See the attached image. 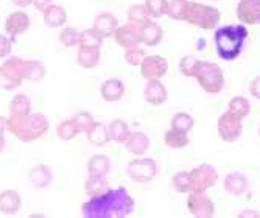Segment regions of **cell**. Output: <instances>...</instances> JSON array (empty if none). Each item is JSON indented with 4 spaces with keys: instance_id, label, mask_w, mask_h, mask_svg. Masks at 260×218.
I'll use <instances>...</instances> for the list:
<instances>
[{
    "instance_id": "cell-1",
    "label": "cell",
    "mask_w": 260,
    "mask_h": 218,
    "mask_svg": "<svg viewBox=\"0 0 260 218\" xmlns=\"http://www.w3.org/2000/svg\"><path fill=\"white\" fill-rule=\"evenodd\" d=\"M134 209V200L126 189H108L102 195L90 198L83 204L81 212L89 218H108V216H126Z\"/></svg>"
},
{
    "instance_id": "cell-2",
    "label": "cell",
    "mask_w": 260,
    "mask_h": 218,
    "mask_svg": "<svg viewBox=\"0 0 260 218\" xmlns=\"http://www.w3.org/2000/svg\"><path fill=\"white\" fill-rule=\"evenodd\" d=\"M249 32L245 25H224L215 30L214 42L217 55L223 61H234L242 55Z\"/></svg>"
},
{
    "instance_id": "cell-3",
    "label": "cell",
    "mask_w": 260,
    "mask_h": 218,
    "mask_svg": "<svg viewBox=\"0 0 260 218\" xmlns=\"http://www.w3.org/2000/svg\"><path fill=\"white\" fill-rule=\"evenodd\" d=\"M49 130V120L44 114L10 115L7 118V131L23 143H31L42 137Z\"/></svg>"
},
{
    "instance_id": "cell-4",
    "label": "cell",
    "mask_w": 260,
    "mask_h": 218,
    "mask_svg": "<svg viewBox=\"0 0 260 218\" xmlns=\"http://www.w3.org/2000/svg\"><path fill=\"white\" fill-rule=\"evenodd\" d=\"M200 87L210 95H215L223 90L224 87V74L218 64L210 61H201L198 72L195 75Z\"/></svg>"
},
{
    "instance_id": "cell-5",
    "label": "cell",
    "mask_w": 260,
    "mask_h": 218,
    "mask_svg": "<svg viewBox=\"0 0 260 218\" xmlns=\"http://www.w3.org/2000/svg\"><path fill=\"white\" fill-rule=\"evenodd\" d=\"M220 20H221V13L218 8L212 5L192 2L185 22L201 30H215Z\"/></svg>"
},
{
    "instance_id": "cell-6",
    "label": "cell",
    "mask_w": 260,
    "mask_h": 218,
    "mask_svg": "<svg viewBox=\"0 0 260 218\" xmlns=\"http://www.w3.org/2000/svg\"><path fill=\"white\" fill-rule=\"evenodd\" d=\"M23 64H25V59L19 56H11L0 66V87L5 90L17 89L22 81L25 80V77H23Z\"/></svg>"
},
{
    "instance_id": "cell-7",
    "label": "cell",
    "mask_w": 260,
    "mask_h": 218,
    "mask_svg": "<svg viewBox=\"0 0 260 218\" xmlns=\"http://www.w3.org/2000/svg\"><path fill=\"white\" fill-rule=\"evenodd\" d=\"M126 173L134 182H151L157 175V164L153 158H137L128 164Z\"/></svg>"
},
{
    "instance_id": "cell-8",
    "label": "cell",
    "mask_w": 260,
    "mask_h": 218,
    "mask_svg": "<svg viewBox=\"0 0 260 218\" xmlns=\"http://www.w3.org/2000/svg\"><path fill=\"white\" fill-rule=\"evenodd\" d=\"M239 115L232 114L231 111H224L217 122V130H218V136L221 137L223 142L226 143H234L237 142L243 133V123Z\"/></svg>"
},
{
    "instance_id": "cell-9",
    "label": "cell",
    "mask_w": 260,
    "mask_h": 218,
    "mask_svg": "<svg viewBox=\"0 0 260 218\" xmlns=\"http://www.w3.org/2000/svg\"><path fill=\"white\" fill-rule=\"evenodd\" d=\"M217 179H218V172L210 164L204 162L190 170L192 192H207L210 187H214L217 184Z\"/></svg>"
},
{
    "instance_id": "cell-10",
    "label": "cell",
    "mask_w": 260,
    "mask_h": 218,
    "mask_svg": "<svg viewBox=\"0 0 260 218\" xmlns=\"http://www.w3.org/2000/svg\"><path fill=\"white\" fill-rule=\"evenodd\" d=\"M140 75L144 80L151 81V80H160L162 77L167 75L169 72V63L164 56L159 55H147L144 61L139 66Z\"/></svg>"
},
{
    "instance_id": "cell-11",
    "label": "cell",
    "mask_w": 260,
    "mask_h": 218,
    "mask_svg": "<svg viewBox=\"0 0 260 218\" xmlns=\"http://www.w3.org/2000/svg\"><path fill=\"white\" fill-rule=\"evenodd\" d=\"M187 209L193 216L209 218L214 216L215 206L206 192H190L187 197Z\"/></svg>"
},
{
    "instance_id": "cell-12",
    "label": "cell",
    "mask_w": 260,
    "mask_h": 218,
    "mask_svg": "<svg viewBox=\"0 0 260 218\" xmlns=\"http://www.w3.org/2000/svg\"><path fill=\"white\" fill-rule=\"evenodd\" d=\"M114 41L123 48L140 45L142 44V27L136 23H126V25H119L112 35Z\"/></svg>"
},
{
    "instance_id": "cell-13",
    "label": "cell",
    "mask_w": 260,
    "mask_h": 218,
    "mask_svg": "<svg viewBox=\"0 0 260 218\" xmlns=\"http://www.w3.org/2000/svg\"><path fill=\"white\" fill-rule=\"evenodd\" d=\"M237 19L246 25H257L260 16V0H240L237 10H235Z\"/></svg>"
},
{
    "instance_id": "cell-14",
    "label": "cell",
    "mask_w": 260,
    "mask_h": 218,
    "mask_svg": "<svg viewBox=\"0 0 260 218\" xmlns=\"http://www.w3.org/2000/svg\"><path fill=\"white\" fill-rule=\"evenodd\" d=\"M144 97L145 102L151 106H160L167 102L169 99V92H167V86H165L162 81L159 80H151L147 81L145 89H144Z\"/></svg>"
},
{
    "instance_id": "cell-15",
    "label": "cell",
    "mask_w": 260,
    "mask_h": 218,
    "mask_svg": "<svg viewBox=\"0 0 260 218\" xmlns=\"http://www.w3.org/2000/svg\"><path fill=\"white\" fill-rule=\"evenodd\" d=\"M31 25V20H30V16L23 11H16V13H11L7 20H5V30L10 36L16 38L19 35H23Z\"/></svg>"
},
{
    "instance_id": "cell-16",
    "label": "cell",
    "mask_w": 260,
    "mask_h": 218,
    "mask_svg": "<svg viewBox=\"0 0 260 218\" xmlns=\"http://www.w3.org/2000/svg\"><path fill=\"white\" fill-rule=\"evenodd\" d=\"M223 187L231 195L240 197L248 190V176L242 172H232L224 178Z\"/></svg>"
},
{
    "instance_id": "cell-17",
    "label": "cell",
    "mask_w": 260,
    "mask_h": 218,
    "mask_svg": "<svg viewBox=\"0 0 260 218\" xmlns=\"http://www.w3.org/2000/svg\"><path fill=\"white\" fill-rule=\"evenodd\" d=\"M119 27V20L111 13H100L95 19H93V30H95L103 38H111Z\"/></svg>"
},
{
    "instance_id": "cell-18",
    "label": "cell",
    "mask_w": 260,
    "mask_h": 218,
    "mask_svg": "<svg viewBox=\"0 0 260 218\" xmlns=\"http://www.w3.org/2000/svg\"><path fill=\"white\" fill-rule=\"evenodd\" d=\"M125 147L131 154H136V156L147 154L150 150V137L140 131L131 133L128 139L125 140Z\"/></svg>"
},
{
    "instance_id": "cell-19",
    "label": "cell",
    "mask_w": 260,
    "mask_h": 218,
    "mask_svg": "<svg viewBox=\"0 0 260 218\" xmlns=\"http://www.w3.org/2000/svg\"><path fill=\"white\" fill-rule=\"evenodd\" d=\"M100 95L105 102H119L125 95V84L117 78L106 80L100 86Z\"/></svg>"
},
{
    "instance_id": "cell-20",
    "label": "cell",
    "mask_w": 260,
    "mask_h": 218,
    "mask_svg": "<svg viewBox=\"0 0 260 218\" xmlns=\"http://www.w3.org/2000/svg\"><path fill=\"white\" fill-rule=\"evenodd\" d=\"M22 207V198L16 190H5L0 193V212L5 215H14Z\"/></svg>"
},
{
    "instance_id": "cell-21",
    "label": "cell",
    "mask_w": 260,
    "mask_h": 218,
    "mask_svg": "<svg viewBox=\"0 0 260 218\" xmlns=\"http://www.w3.org/2000/svg\"><path fill=\"white\" fill-rule=\"evenodd\" d=\"M111 172V161L105 154H93L87 161V173L89 176L105 178Z\"/></svg>"
},
{
    "instance_id": "cell-22",
    "label": "cell",
    "mask_w": 260,
    "mask_h": 218,
    "mask_svg": "<svg viewBox=\"0 0 260 218\" xmlns=\"http://www.w3.org/2000/svg\"><path fill=\"white\" fill-rule=\"evenodd\" d=\"M44 23L50 28H58L62 27L67 22V13L61 5H50L44 13Z\"/></svg>"
},
{
    "instance_id": "cell-23",
    "label": "cell",
    "mask_w": 260,
    "mask_h": 218,
    "mask_svg": "<svg viewBox=\"0 0 260 218\" xmlns=\"http://www.w3.org/2000/svg\"><path fill=\"white\" fill-rule=\"evenodd\" d=\"M28 178H30L31 184L35 187L44 189V187H47L53 181V173H52V170L45 164H38V165H35L30 170Z\"/></svg>"
},
{
    "instance_id": "cell-24",
    "label": "cell",
    "mask_w": 260,
    "mask_h": 218,
    "mask_svg": "<svg viewBox=\"0 0 260 218\" xmlns=\"http://www.w3.org/2000/svg\"><path fill=\"white\" fill-rule=\"evenodd\" d=\"M164 38V30L159 23L156 22H148L142 27V44L148 47H156Z\"/></svg>"
},
{
    "instance_id": "cell-25",
    "label": "cell",
    "mask_w": 260,
    "mask_h": 218,
    "mask_svg": "<svg viewBox=\"0 0 260 218\" xmlns=\"http://www.w3.org/2000/svg\"><path fill=\"white\" fill-rule=\"evenodd\" d=\"M77 61L83 69H95L100 63V48L80 47L77 53Z\"/></svg>"
},
{
    "instance_id": "cell-26",
    "label": "cell",
    "mask_w": 260,
    "mask_h": 218,
    "mask_svg": "<svg viewBox=\"0 0 260 218\" xmlns=\"http://www.w3.org/2000/svg\"><path fill=\"white\" fill-rule=\"evenodd\" d=\"M108 131H109V139L117 143H125V140L131 134L129 125L122 118H114L108 125Z\"/></svg>"
},
{
    "instance_id": "cell-27",
    "label": "cell",
    "mask_w": 260,
    "mask_h": 218,
    "mask_svg": "<svg viewBox=\"0 0 260 218\" xmlns=\"http://www.w3.org/2000/svg\"><path fill=\"white\" fill-rule=\"evenodd\" d=\"M87 136V140L95 145V147H106V145L111 142L109 139V131H108V127L102 122H95L92 127V130L89 133H86Z\"/></svg>"
},
{
    "instance_id": "cell-28",
    "label": "cell",
    "mask_w": 260,
    "mask_h": 218,
    "mask_svg": "<svg viewBox=\"0 0 260 218\" xmlns=\"http://www.w3.org/2000/svg\"><path fill=\"white\" fill-rule=\"evenodd\" d=\"M190 139H188V133L179 131V130H173L170 128L167 133L164 134V143L167 145L169 148L173 150H181L184 147H187Z\"/></svg>"
},
{
    "instance_id": "cell-29",
    "label": "cell",
    "mask_w": 260,
    "mask_h": 218,
    "mask_svg": "<svg viewBox=\"0 0 260 218\" xmlns=\"http://www.w3.org/2000/svg\"><path fill=\"white\" fill-rule=\"evenodd\" d=\"M190 0H169V16L173 20L185 22L188 16V10H190Z\"/></svg>"
},
{
    "instance_id": "cell-30",
    "label": "cell",
    "mask_w": 260,
    "mask_h": 218,
    "mask_svg": "<svg viewBox=\"0 0 260 218\" xmlns=\"http://www.w3.org/2000/svg\"><path fill=\"white\" fill-rule=\"evenodd\" d=\"M31 112V100L25 94H19L10 103V115H27Z\"/></svg>"
},
{
    "instance_id": "cell-31",
    "label": "cell",
    "mask_w": 260,
    "mask_h": 218,
    "mask_svg": "<svg viewBox=\"0 0 260 218\" xmlns=\"http://www.w3.org/2000/svg\"><path fill=\"white\" fill-rule=\"evenodd\" d=\"M45 74V66L39 61H25L23 64V77L28 81H41Z\"/></svg>"
},
{
    "instance_id": "cell-32",
    "label": "cell",
    "mask_w": 260,
    "mask_h": 218,
    "mask_svg": "<svg viewBox=\"0 0 260 218\" xmlns=\"http://www.w3.org/2000/svg\"><path fill=\"white\" fill-rule=\"evenodd\" d=\"M108 190V182L105 178L100 176H89V179L84 182V192L86 195H89L90 198L102 195L103 192Z\"/></svg>"
},
{
    "instance_id": "cell-33",
    "label": "cell",
    "mask_w": 260,
    "mask_h": 218,
    "mask_svg": "<svg viewBox=\"0 0 260 218\" xmlns=\"http://www.w3.org/2000/svg\"><path fill=\"white\" fill-rule=\"evenodd\" d=\"M200 59L193 55H185L181 58L179 61V72H181V75L187 77V78H195L197 75V72H198V67H200Z\"/></svg>"
},
{
    "instance_id": "cell-34",
    "label": "cell",
    "mask_w": 260,
    "mask_h": 218,
    "mask_svg": "<svg viewBox=\"0 0 260 218\" xmlns=\"http://www.w3.org/2000/svg\"><path fill=\"white\" fill-rule=\"evenodd\" d=\"M128 20L131 23H136L139 27H144L145 23H148L151 20L145 5H133L128 10Z\"/></svg>"
},
{
    "instance_id": "cell-35",
    "label": "cell",
    "mask_w": 260,
    "mask_h": 218,
    "mask_svg": "<svg viewBox=\"0 0 260 218\" xmlns=\"http://www.w3.org/2000/svg\"><path fill=\"white\" fill-rule=\"evenodd\" d=\"M228 111H231L235 115H239L240 118H245L251 112V105L245 97H234L228 105Z\"/></svg>"
},
{
    "instance_id": "cell-36",
    "label": "cell",
    "mask_w": 260,
    "mask_h": 218,
    "mask_svg": "<svg viewBox=\"0 0 260 218\" xmlns=\"http://www.w3.org/2000/svg\"><path fill=\"white\" fill-rule=\"evenodd\" d=\"M78 134L80 133H78L75 123L72 122V118H70V120H62V122L56 127V136L62 142H70L72 139H75Z\"/></svg>"
},
{
    "instance_id": "cell-37",
    "label": "cell",
    "mask_w": 260,
    "mask_h": 218,
    "mask_svg": "<svg viewBox=\"0 0 260 218\" xmlns=\"http://www.w3.org/2000/svg\"><path fill=\"white\" fill-rule=\"evenodd\" d=\"M193 125H195L193 117L190 114H187V112H178L172 118V128L173 130H179V131H184V133H190Z\"/></svg>"
},
{
    "instance_id": "cell-38",
    "label": "cell",
    "mask_w": 260,
    "mask_h": 218,
    "mask_svg": "<svg viewBox=\"0 0 260 218\" xmlns=\"http://www.w3.org/2000/svg\"><path fill=\"white\" fill-rule=\"evenodd\" d=\"M103 36H100L95 30L90 28V30H84L80 33V47H90V48H100L103 44Z\"/></svg>"
},
{
    "instance_id": "cell-39",
    "label": "cell",
    "mask_w": 260,
    "mask_h": 218,
    "mask_svg": "<svg viewBox=\"0 0 260 218\" xmlns=\"http://www.w3.org/2000/svg\"><path fill=\"white\" fill-rule=\"evenodd\" d=\"M145 8L150 17L159 19L169 13V0H145Z\"/></svg>"
},
{
    "instance_id": "cell-40",
    "label": "cell",
    "mask_w": 260,
    "mask_h": 218,
    "mask_svg": "<svg viewBox=\"0 0 260 218\" xmlns=\"http://www.w3.org/2000/svg\"><path fill=\"white\" fill-rule=\"evenodd\" d=\"M72 122L75 123L78 133H84V134H86V133H89V131L92 130L93 123H95V120H93V117H92L89 112L81 111V112H77V114L74 115Z\"/></svg>"
},
{
    "instance_id": "cell-41",
    "label": "cell",
    "mask_w": 260,
    "mask_h": 218,
    "mask_svg": "<svg viewBox=\"0 0 260 218\" xmlns=\"http://www.w3.org/2000/svg\"><path fill=\"white\" fill-rule=\"evenodd\" d=\"M173 187L178 193H190L192 192L190 172H178L173 176Z\"/></svg>"
},
{
    "instance_id": "cell-42",
    "label": "cell",
    "mask_w": 260,
    "mask_h": 218,
    "mask_svg": "<svg viewBox=\"0 0 260 218\" xmlns=\"http://www.w3.org/2000/svg\"><path fill=\"white\" fill-rule=\"evenodd\" d=\"M147 56L144 48H140L139 45H134V47H128L125 48V61L134 67H139L140 63L144 61V58Z\"/></svg>"
},
{
    "instance_id": "cell-43",
    "label": "cell",
    "mask_w": 260,
    "mask_h": 218,
    "mask_svg": "<svg viewBox=\"0 0 260 218\" xmlns=\"http://www.w3.org/2000/svg\"><path fill=\"white\" fill-rule=\"evenodd\" d=\"M59 42L67 47V48H72L75 45H78L80 42V32L72 28V27H67L59 33Z\"/></svg>"
},
{
    "instance_id": "cell-44",
    "label": "cell",
    "mask_w": 260,
    "mask_h": 218,
    "mask_svg": "<svg viewBox=\"0 0 260 218\" xmlns=\"http://www.w3.org/2000/svg\"><path fill=\"white\" fill-rule=\"evenodd\" d=\"M11 48H13L11 39L0 35V58H7L8 55H11Z\"/></svg>"
},
{
    "instance_id": "cell-45",
    "label": "cell",
    "mask_w": 260,
    "mask_h": 218,
    "mask_svg": "<svg viewBox=\"0 0 260 218\" xmlns=\"http://www.w3.org/2000/svg\"><path fill=\"white\" fill-rule=\"evenodd\" d=\"M249 92H251V95L254 97V99L260 100V75L255 77V78L251 81V84H249Z\"/></svg>"
},
{
    "instance_id": "cell-46",
    "label": "cell",
    "mask_w": 260,
    "mask_h": 218,
    "mask_svg": "<svg viewBox=\"0 0 260 218\" xmlns=\"http://www.w3.org/2000/svg\"><path fill=\"white\" fill-rule=\"evenodd\" d=\"M31 5H33L39 13H44L50 5H53V0H33V4H31Z\"/></svg>"
},
{
    "instance_id": "cell-47",
    "label": "cell",
    "mask_w": 260,
    "mask_h": 218,
    "mask_svg": "<svg viewBox=\"0 0 260 218\" xmlns=\"http://www.w3.org/2000/svg\"><path fill=\"white\" fill-rule=\"evenodd\" d=\"M11 2L19 8H27L33 4V0H11Z\"/></svg>"
},
{
    "instance_id": "cell-48",
    "label": "cell",
    "mask_w": 260,
    "mask_h": 218,
    "mask_svg": "<svg viewBox=\"0 0 260 218\" xmlns=\"http://www.w3.org/2000/svg\"><path fill=\"white\" fill-rule=\"evenodd\" d=\"M7 131V118L0 115V136H5Z\"/></svg>"
},
{
    "instance_id": "cell-49",
    "label": "cell",
    "mask_w": 260,
    "mask_h": 218,
    "mask_svg": "<svg viewBox=\"0 0 260 218\" xmlns=\"http://www.w3.org/2000/svg\"><path fill=\"white\" fill-rule=\"evenodd\" d=\"M7 147V140H5V136H0V153H2Z\"/></svg>"
},
{
    "instance_id": "cell-50",
    "label": "cell",
    "mask_w": 260,
    "mask_h": 218,
    "mask_svg": "<svg viewBox=\"0 0 260 218\" xmlns=\"http://www.w3.org/2000/svg\"><path fill=\"white\" fill-rule=\"evenodd\" d=\"M245 215H255V216H260V213H258V212H252V210H248V212L240 213V216H245Z\"/></svg>"
},
{
    "instance_id": "cell-51",
    "label": "cell",
    "mask_w": 260,
    "mask_h": 218,
    "mask_svg": "<svg viewBox=\"0 0 260 218\" xmlns=\"http://www.w3.org/2000/svg\"><path fill=\"white\" fill-rule=\"evenodd\" d=\"M257 25H260V16H258V20H257Z\"/></svg>"
},
{
    "instance_id": "cell-52",
    "label": "cell",
    "mask_w": 260,
    "mask_h": 218,
    "mask_svg": "<svg viewBox=\"0 0 260 218\" xmlns=\"http://www.w3.org/2000/svg\"><path fill=\"white\" fill-rule=\"evenodd\" d=\"M258 136H260V127H258Z\"/></svg>"
},
{
    "instance_id": "cell-53",
    "label": "cell",
    "mask_w": 260,
    "mask_h": 218,
    "mask_svg": "<svg viewBox=\"0 0 260 218\" xmlns=\"http://www.w3.org/2000/svg\"><path fill=\"white\" fill-rule=\"evenodd\" d=\"M212 2H218V0H212Z\"/></svg>"
}]
</instances>
